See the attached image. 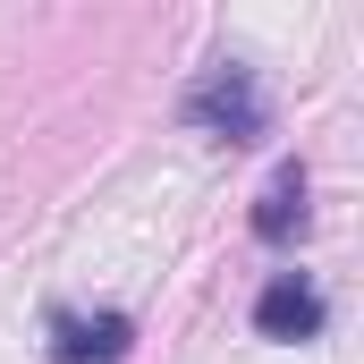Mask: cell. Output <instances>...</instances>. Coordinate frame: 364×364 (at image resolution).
Masks as SVG:
<instances>
[{
	"mask_svg": "<svg viewBox=\"0 0 364 364\" xmlns=\"http://www.w3.org/2000/svg\"><path fill=\"white\" fill-rule=\"evenodd\" d=\"M127 339H136V322H127L119 305H102V314H60V322H51V364H119Z\"/></svg>",
	"mask_w": 364,
	"mask_h": 364,
	"instance_id": "obj_2",
	"label": "cell"
},
{
	"mask_svg": "<svg viewBox=\"0 0 364 364\" xmlns=\"http://www.w3.org/2000/svg\"><path fill=\"white\" fill-rule=\"evenodd\" d=\"M296 229H305V170H296V161H279L272 186H263V203H255V237L279 246V237H296Z\"/></svg>",
	"mask_w": 364,
	"mask_h": 364,
	"instance_id": "obj_4",
	"label": "cell"
},
{
	"mask_svg": "<svg viewBox=\"0 0 364 364\" xmlns=\"http://www.w3.org/2000/svg\"><path fill=\"white\" fill-rule=\"evenodd\" d=\"M255 331L263 339H314L322 331V288L305 272H279L263 296H255Z\"/></svg>",
	"mask_w": 364,
	"mask_h": 364,
	"instance_id": "obj_3",
	"label": "cell"
},
{
	"mask_svg": "<svg viewBox=\"0 0 364 364\" xmlns=\"http://www.w3.org/2000/svg\"><path fill=\"white\" fill-rule=\"evenodd\" d=\"M186 119H195L203 136H220V144H255L272 110H263V85H255L246 68H212V77L186 85Z\"/></svg>",
	"mask_w": 364,
	"mask_h": 364,
	"instance_id": "obj_1",
	"label": "cell"
}]
</instances>
